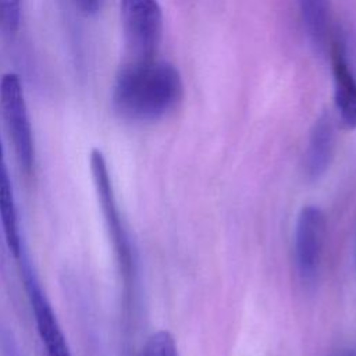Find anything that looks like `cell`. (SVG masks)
I'll return each mask as SVG.
<instances>
[{
    "instance_id": "1",
    "label": "cell",
    "mask_w": 356,
    "mask_h": 356,
    "mask_svg": "<svg viewBox=\"0 0 356 356\" xmlns=\"http://www.w3.org/2000/svg\"><path fill=\"white\" fill-rule=\"evenodd\" d=\"M181 95V75L170 63L156 57L125 60L113 82L111 104L120 117L147 122L170 113Z\"/></svg>"
},
{
    "instance_id": "2",
    "label": "cell",
    "mask_w": 356,
    "mask_h": 356,
    "mask_svg": "<svg viewBox=\"0 0 356 356\" xmlns=\"http://www.w3.org/2000/svg\"><path fill=\"white\" fill-rule=\"evenodd\" d=\"M89 165L96 197L103 214L106 229L113 245L118 270L124 282V291L125 293H128L132 285V252L127 231L122 224L120 209L115 200L107 160L102 150L92 149L89 154Z\"/></svg>"
},
{
    "instance_id": "3",
    "label": "cell",
    "mask_w": 356,
    "mask_h": 356,
    "mask_svg": "<svg viewBox=\"0 0 356 356\" xmlns=\"http://www.w3.org/2000/svg\"><path fill=\"white\" fill-rule=\"evenodd\" d=\"M0 113L21 171L31 175L35 165V139L21 78L7 72L0 81Z\"/></svg>"
},
{
    "instance_id": "4",
    "label": "cell",
    "mask_w": 356,
    "mask_h": 356,
    "mask_svg": "<svg viewBox=\"0 0 356 356\" xmlns=\"http://www.w3.org/2000/svg\"><path fill=\"white\" fill-rule=\"evenodd\" d=\"M120 17L127 60L156 57L163 33L159 0H120Z\"/></svg>"
},
{
    "instance_id": "5",
    "label": "cell",
    "mask_w": 356,
    "mask_h": 356,
    "mask_svg": "<svg viewBox=\"0 0 356 356\" xmlns=\"http://www.w3.org/2000/svg\"><path fill=\"white\" fill-rule=\"evenodd\" d=\"M18 260L24 288L26 291V296L33 314L36 332L46 356H71L70 346L67 343L63 328L58 323V318L53 310V306L47 295L44 293L39 282L35 270L32 268L28 256L25 254V249L19 254Z\"/></svg>"
},
{
    "instance_id": "6",
    "label": "cell",
    "mask_w": 356,
    "mask_h": 356,
    "mask_svg": "<svg viewBox=\"0 0 356 356\" xmlns=\"http://www.w3.org/2000/svg\"><path fill=\"white\" fill-rule=\"evenodd\" d=\"M325 217L316 206H306L298 216L295 227V264L298 274L306 282L314 280L323 253Z\"/></svg>"
},
{
    "instance_id": "7",
    "label": "cell",
    "mask_w": 356,
    "mask_h": 356,
    "mask_svg": "<svg viewBox=\"0 0 356 356\" xmlns=\"http://www.w3.org/2000/svg\"><path fill=\"white\" fill-rule=\"evenodd\" d=\"M330 58L334 81V104L343 127L356 128V75L349 63L345 42L341 36L331 38Z\"/></svg>"
},
{
    "instance_id": "8",
    "label": "cell",
    "mask_w": 356,
    "mask_h": 356,
    "mask_svg": "<svg viewBox=\"0 0 356 356\" xmlns=\"http://www.w3.org/2000/svg\"><path fill=\"white\" fill-rule=\"evenodd\" d=\"M0 222L4 235V242L10 253L18 259L24 250V243L19 229V217L14 189L7 167L6 153L0 136Z\"/></svg>"
},
{
    "instance_id": "9",
    "label": "cell",
    "mask_w": 356,
    "mask_h": 356,
    "mask_svg": "<svg viewBox=\"0 0 356 356\" xmlns=\"http://www.w3.org/2000/svg\"><path fill=\"white\" fill-rule=\"evenodd\" d=\"M334 152V125L328 114L314 122L305 153V171L310 178L320 177L328 167Z\"/></svg>"
},
{
    "instance_id": "10",
    "label": "cell",
    "mask_w": 356,
    "mask_h": 356,
    "mask_svg": "<svg viewBox=\"0 0 356 356\" xmlns=\"http://www.w3.org/2000/svg\"><path fill=\"white\" fill-rule=\"evenodd\" d=\"M305 31L316 50L323 51L331 42L330 0H296Z\"/></svg>"
},
{
    "instance_id": "11",
    "label": "cell",
    "mask_w": 356,
    "mask_h": 356,
    "mask_svg": "<svg viewBox=\"0 0 356 356\" xmlns=\"http://www.w3.org/2000/svg\"><path fill=\"white\" fill-rule=\"evenodd\" d=\"M136 356H178V350L170 332L157 331L146 339Z\"/></svg>"
},
{
    "instance_id": "12",
    "label": "cell",
    "mask_w": 356,
    "mask_h": 356,
    "mask_svg": "<svg viewBox=\"0 0 356 356\" xmlns=\"http://www.w3.org/2000/svg\"><path fill=\"white\" fill-rule=\"evenodd\" d=\"M22 0H0V31L4 35H15L21 22Z\"/></svg>"
},
{
    "instance_id": "13",
    "label": "cell",
    "mask_w": 356,
    "mask_h": 356,
    "mask_svg": "<svg viewBox=\"0 0 356 356\" xmlns=\"http://www.w3.org/2000/svg\"><path fill=\"white\" fill-rule=\"evenodd\" d=\"M72 1L86 15L96 14L100 7V0H72Z\"/></svg>"
}]
</instances>
